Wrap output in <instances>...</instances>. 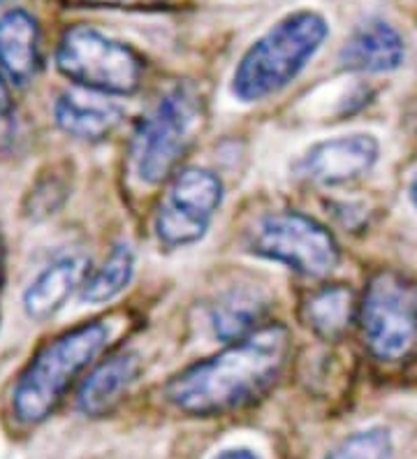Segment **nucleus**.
<instances>
[{
  "mask_svg": "<svg viewBox=\"0 0 417 459\" xmlns=\"http://www.w3.org/2000/svg\"><path fill=\"white\" fill-rule=\"evenodd\" d=\"M290 355V334L267 325L197 362L167 383V399L188 415H222L244 409L267 393Z\"/></svg>",
  "mask_w": 417,
  "mask_h": 459,
  "instance_id": "f257e3e1",
  "label": "nucleus"
},
{
  "mask_svg": "<svg viewBox=\"0 0 417 459\" xmlns=\"http://www.w3.org/2000/svg\"><path fill=\"white\" fill-rule=\"evenodd\" d=\"M327 33L325 17L313 10H297L274 23L248 47L234 70V98L257 102L283 91L316 56Z\"/></svg>",
  "mask_w": 417,
  "mask_h": 459,
  "instance_id": "f03ea898",
  "label": "nucleus"
},
{
  "mask_svg": "<svg viewBox=\"0 0 417 459\" xmlns=\"http://www.w3.org/2000/svg\"><path fill=\"white\" fill-rule=\"evenodd\" d=\"M109 342V327L91 320L63 332L39 348L19 376L12 393V411L23 425L45 422L61 403L73 381Z\"/></svg>",
  "mask_w": 417,
  "mask_h": 459,
  "instance_id": "7ed1b4c3",
  "label": "nucleus"
},
{
  "mask_svg": "<svg viewBox=\"0 0 417 459\" xmlns=\"http://www.w3.org/2000/svg\"><path fill=\"white\" fill-rule=\"evenodd\" d=\"M56 67L79 89L100 96H133L144 74V61L133 47L83 23L70 26L61 35Z\"/></svg>",
  "mask_w": 417,
  "mask_h": 459,
  "instance_id": "20e7f679",
  "label": "nucleus"
},
{
  "mask_svg": "<svg viewBox=\"0 0 417 459\" xmlns=\"http://www.w3.org/2000/svg\"><path fill=\"white\" fill-rule=\"evenodd\" d=\"M200 118L202 100L195 89L178 84L167 91L135 133L133 165L139 179L151 186L165 181L193 144Z\"/></svg>",
  "mask_w": 417,
  "mask_h": 459,
  "instance_id": "39448f33",
  "label": "nucleus"
},
{
  "mask_svg": "<svg viewBox=\"0 0 417 459\" xmlns=\"http://www.w3.org/2000/svg\"><path fill=\"white\" fill-rule=\"evenodd\" d=\"M357 314L373 358L399 362L417 351V283L408 276L399 272L373 276Z\"/></svg>",
  "mask_w": 417,
  "mask_h": 459,
  "instance_id": "423d86ee",
  "label": "nucleus"
},
{
  "mask_svg": "<svg viewBox=\"0 0 417 459\" xmlns=\"http://www.w3.org/2000/svg\"><path fill=\"white\" fill-rule=\"evenodd\" d=\"M248 251L304 276H327L339 264V247L329 230L295 212L262 216L250 232Z\"/></svg>",
  "mask_w": 417,
  "mask_h": 459,
  "instance_id": "0eeeda50",
  "label": "nucleus"
},
{
  "mask_svg": "<svg viewBox=\"0 0 417 459\" xmlns=\"http://www.w3.org/2000/svg\"><path fill=\"white\" fill-rule=\"evenodd\" d=\"M222 202V184L209 169L177 172L156 212V237L162 247L184 248L200 241Z\"/></svg>",
  "mask_w": 417,
  "mask_h": 459,
  "instance_id": "6e6552de",
  "label": "nucleus"
},
{
  "mask_svg": "<svg viewBox=\"0 0 417 459\" xmlns=\"http://www.w3.org/2000/svg\"><path fill=\"white\" fill-rule=\"evenodd\" d=\"M378 160V142L371 134H345L311 146L301 158L304 179L320 186H341L357 179Z\"/></svg>",
  "mask_w": 417,
  "mask_h": 459,
  "instance_id": "1a4fd4ad",
  "label": "nucleus"
},
{
  "mask_svg": "<svg viewBox=\"0 0 417 459\" xmlns=\"http://www.w3.org/2000/svg\"><path fill=\"white\" fill-rule=\"evenodd\" d=\"M86 269L89 260L83 255H61L47 264L23 292V308L28 318L39 323L54 318L73 297V292L82 286Z\"/></svg>",
  "mask_w": 417,
  "mask_h": 459,
  "instance_id": "9d476101",
  "label": "nucleus"
},
{
  "mask_svg": "<svg viewBox=\"0 0 417 459\" xmlns=\"http://www.w3.org/2000/svg\"><path fill=\"white\" fill-rule=\"evenodd\" d=\"M404 58L406 47L399 30L378 19L360 26L341 49V63L357 73H392Z\"/></svg>",
  "mask_w": 417,
  "mask_h": 459,
  "instance_id": "9b49d317",
  "label": "nucleus"
},
{
  "mask_svg": "<svg viewBox=\"0 0 417 459\" xmlns=\"http://www.w3.org/2000/svg\"><path fill=\"white\" fill-rule=\"evenodd\" d=\"M56 124L63 133L83 142H100L121 124V107L105 100L100 93H63L54 105Z\"/></svg>",
  "mask_w": 417,
  "mask_h": 459,
  "instance_id": "f8f14e48",
  "label": "nucleus"
},
{
  "mask_svg": "<svg viewBox=\"0 0 417 459\" xmlns=\"http://www.w3.org/2000/svg\"><path fill=\"white\" fill-rule=\"evenodd\" d=\"M0 70L23 86L39 70V26L26 10L0 14Z\"/></svg>",
  "mask_w": 417,
  "mask_h": 459,
  "instance_id": "ddd939ff",
  "label": "nucleus"
},
{
  "mask_svg": "<svg viewBox=\"0 0 417 459\" xmlns=\"http://www.w3.org/2000/svg\"><path fill=\"white\" fill-rule=\"evenodd\" d=\"M139 358L133 353L111 355L89 374L79 387L77 406L89 418H100L109 413L137 381Z\"/></svg>",
  "mask_w": 417,
  "mask_h": 459,
  "instance_id": "4468645a",
  "label": "nucleus"
},
{
  "mask_svg": "<svg viewBox=\"0 0 417 459\" xmlns=\"http://www.w3.org/2000/svg\"><path fill=\"white\" fill-rule=\"evenodd\" d=\"M269 311V299L256 286H234L222 292L213 304L212 325L216 336L225 343L241 342L260 330V323Z\"/></svg>",
  "mask_w": 417,
  "mask_h": 459,
  "instance_id": "2eb2a0df",
  "label": "nucleus"
},
{
  "mask_svg": "<svg viewBox=\"0 0 417 459\" xmlns=\"http://www.w3.org/2000/svg\"><path fill=\"white\" fill-rule=\"evenodd\" d=\"M357 311L355 295L345 286H325L311 292L304 304V320L317 336L339 339L352 323Z\"/></svg>",
  "mask_w": 417,
  "mask_h": 459,
  "instance_id": "dca6fc26",
  "label": "nucleus"
},
{
  "mask_svg": "<svg viewBox=\"0 0 417 459\" xmlns=\"http://www.w3.org/2000/svg\"><path fill=\"white\" fill-rule=\"evenodd\" d=\"M135 274V253L128 244H117L109 258L86 279L82 286V302L105 304L121 295Z\"/></svg>",
  "mask_w": 417,
  "mask_h": 459,
  "instance_id": "f3484780",
  "label": "nucleus"
},
{
  "mask_svg": "<svg viewBox=\"0 0 417 459\" xmlns=\"http://www.w3.org/2000/svg\"><path fill=\"white\" fill-rule=\"evenodd\" d=\"M392 438L385 429L357 431L345 438L339 448H334L325 459H389Z\"/></svg>",
  "mask_w": 417,
  "mask_h": 459,
  "instance_id": "a211bd4d",
  "label": "nucleus"
},
{
  "mask_svg": "<svg viewBox=\"0 0 417 459\" xmlns=\"http://www.w3.org/2000/svg\"><path fill=\"white\" fill-rule=\"evenodd\" d=\"M67 195V186L61 177H45L30 193V204H28V216L42 219L49 216L61 207Z\"/></svg>",
  "mask_w": 417,
  "mask_h": 459,
  "instance_id": "6ab92c4d",
  "label": "nucleus"
},
{
  "mask_svg": "<svg viewBox=\"0 0 417 459\" xmlns=\"http://www.w3.org/2000/svg\"><path fill=\"white\" fill-rule=\"evenodd\" d=\"M12 112V96H10V86L5 82V74L0 70V118L7 117Z\"/></svg>",
  "mask_w": 417,
  "mask_h": 459,
  "instance_id": "aec40b11",
  "label": "nucleus"
},
{
  "mask_svg": "<svg viewBox=\"0 0 417 459\" xmlns=\"http://www.w3.org/2000/svg\"><path fill=\"white\" fill-rule=\"evenodd\" d=\"M73 3L83 7H126L133 5L135 0H73Z\"/></svg>",
  "mask_w": 417,
  "mask_h": 459,
  "instance_id": "412c9836",
  "label": "nucleus"
},
{
  "mask_svg": "<svg viewBox=\"0 0 417 459\" xmlns=\"http://www.w3.org/2000/svg\"><path fill=\"white\" fill-rule=\"evenodd\" d=\"M213 459H260V457L246 448H232V450H222V453H218Z\"/></svg>",
  "mask_w": 417,
  "mask_h": 459,
  "instance_id": "4be33fe9",
  "label": "nucleus"
},
{
  "mask_svg": "<svg viewBox=\"0 0 417 459\" xmlns=\"http://www.w3.org/2000/svg\"><path fill=\"white\" fill-rule=\"evenodd\" d=\"M411 197H413V202H415V207H417V177L413 179V184H411Z\"/></svg>",
  "mask_w": 417,
  "mask_h": 459,
  "instance_id": "5701e85b",
  "label": "nucleus"
},
{
  "mask_svg": "<svg viewBox=\"0 0 417 459\" xmlns=\"http://www.w3.org/2000/svg\"><path fill=\"white\" fill-rule=\"evenodd\" d=\"M3 255H5V244H3V237H0V267H3Z\"/></svg>",
  "mask_w": 417,
  "mask_h": 459,
  "instance_id": "b1692460",
  "label": "nucleus"
},
{
  "mask_svg": "<svg viewBox=\"0 0 417 459\" xmlns=\"http://www.w3.org/2000/svg\"><path fill=\"white\" fill-rule=\"evenodd\" d=\"M12 0H0V7H5V5H10Z\"/></svg>",
  "mask_w": 417,
  "mask_h": 459,
  "instance_id": "393cba45",
  "label": "nucleus"
}]
</instances>
